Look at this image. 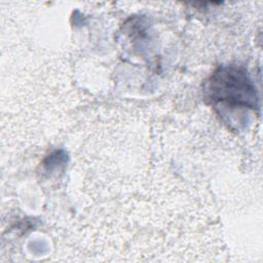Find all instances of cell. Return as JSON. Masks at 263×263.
<instances>
[{
    "label": "cell",
    "instance_id": "cell-1",
    "mask_svg": "<svg viewBox=\"0 0 263 263\" xmlns=\"http://www.w3.org/2000/svg\"><path fill=\"white\" fill-rule=\"evenodd\" d=\"M209 95L214 101L231 105L257 107L256 88L246 72L235 67H223L209 81Z\"/></svg>",
    "mask_w": 263,
    "mask_h": 263
}]
</instances>
